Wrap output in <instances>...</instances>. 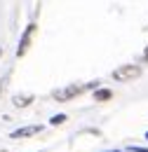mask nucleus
Segmentation results:
<instances>
[{
	"mask_svg": "<svg viewBox=\"0 0 148 152\" xmlns=\"http://www.w3.org/2000/svg\"><path fill=\"white\" fill-rule=\"evenodd\" d=\"M139 75H141V68L134 66V63L120 66V68L113 70V80H115V82H132V80H136Z\"/></svg>",
	"mask_w": 148,
	"mask_h": 152,
	"instance_id": "obj_1",
	"label": "nucleus"
},
{
	"mask_svg": "<svg viewBox=\"0 0 148 152\" xmlns=\"http://www.w3.org/2000/svg\"><path fill=\"white\" fill-rule=\"evenodd\" d=\"M90 87H94V84H68V87H64V89H56L54 98L56 101H71L73 96H80L82 91H87Z\"/></svg>",
	"mask_w": 148,
	"mask_h": 152,
	"instance_id": "obj_2",
	"label": "nucleus"
},
{
	"mask_svg": "<svg viewBox=\"0 0 148 152\" xmlns=\"http://www.w3.org/2000/svg\"><path fill=\"white\" fill-rule=\"evenodd\" d=\"M36 23H28V28L24 31V35H21V42H19V47H17V56H24L26 54V49H28V42H31V35L36 33Z\"/></svg>",
	"mask_w": 148,
	"mask_h": 152,
	"instance_id": "obj_3",
	"label": "nucleus"
},
{
	"mask_svg": "<svg viewBox=\"0 0 148 152\" xmlns=\"http://www.w3.org/2000/svg\"><path fill=\"white\" fill-rule=\"evenodd\" d=\"M42 131V126L38 124V126H24V129H17V131L12 133V138H26V136H36V133Z\"/></svg>",
	"mask_w": 148,
	"mask_h": 152,
	"instance_id": "obj_4",
	"label": "nucleus"
},
{
	"mask_svg": "<svg viewBox=\"0 0 148 152\" xmlns=\"http://www.w3.org/2000/svg\"><path fill=\"white\" fill-rule=\"evenodd\" d=\"M31 101H33V96H14V105L17 108H26Z\"/></svg>",
	"mask_w": 148,
	"mask_h": 152,
	"instance_id": "obj_5",
	"label": "nucleus"
},
{
	"mask_svg": "<svg viewBox=\"0 0 148 152\" xmlns=\"http://www.w3.org/2000/svg\"><path fill=\"white\" fill-rule=\"evenodd\" d=\"M94 98H96V101H106V98H111V91H108V89H99V91L94 94Z\"/></svg>",
	"mask_w": 148,
	"mask_h": 152,
	"instance_id": "obj_6",
	"label": "nucleus"
},
{
	"mask_svg": "<svg viewBox=\"0 0 148 152\" xmlns=\"http://www.w3.org/2000/svg\"><path fill=\"white\" fill-rule=\"evenodd\" d=\"M64 122H66V115H56V117H52V124H64Z\"/></svg>",
	"mask_w": 148,
	"mask_h": 152,
	"instance_id": "obj_7",
	"label": "nucleus"
},
{
	"mask_svg": "<svg viewBox=\"0 0 148 152\" xmlns=\"http://www.w3.org/2000/svg\"><path fill=\"white\" fill-rule=\"evenodd\" d=\"M132 152H148V148H132Z\"/></svg>",
	"mask_w": 148,
	"mask_h": 152,
	"instance_id": "obj_8",
	"label": "nucleus"
},
{
	"mask_svg": "<svg viewBox=\"0 0 148 152\" xmlns=\"http://www.w3.org/2000/svg\"><path fill=\"white\" fill-rule=\"evenodd\" d=\"M144 58H148V49H146V54H144Z\"/></svg>",
	"mask_w": 148,
	"mask_h": 152,
	"instance_id": "obj_9",
	"label": "nucleus"
},
{
	"mask_svg": "<svg viewBox=\"0 0 148 152\" xmlns=\"http://www.w3.org/2000/svg\"><path fill=\"white\" fill-rule=\"evenodd\" d=\"M0 94H2V82H0Z\"/></svg>",
	"mask_w": 148,
	"mask_h": 152,
	"instance_id": "obj_10",
	"label": "nucleus"
},
{
	"mask_svg": "<svg viewBox=\"0 0 148 152\" xmlns=\"http://www.w3.org/2000/svg\"><path fill=\"white\" fill-rule=\"evenodd\" d=\"M0 54H2V49H0Z\"/></svg>",
	"mask_w": 148,
	"mask_h": 152,
	"instance_id": "obj_11",
	"label": "nucleus"
},
{
	"mask_svg": "<svg viewBox=\"0 0 148 152\" xmlns=\"http://www.w3.org/2000/svg\"><path fill=\"white\" fill-rule=\"evenodd\" d=\"M146 138H148V133H146Z\"/></svg>",
	"mask_w": 148,
	"mask_h": 152,
	"instance_id": "obj_12",
	"label": "nucleus"
}]
</instances>
